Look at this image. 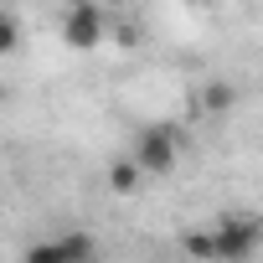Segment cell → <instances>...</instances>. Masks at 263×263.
<instances>
[{"instance_id":"cell-1","label":"cell","mask_w":263,"mask_h":263,"mask_svg":"<svg viewBox=\"0 0 263 263\" xmlns=\"http://www.w3.org/2000/svg\"><path fill=\"white\" fill-rule=\"evenodd\" d=\"M217 258L222 263H242L258 242H263V217H242V212H227L217 227Z\"/></svg>"},{"instance_id":"cell-2","label":"cell","mask_w":263,"mask_h":263,"mask_svg":"<svg viewBox=\"0 0 263 263\" xmlns=\"http://www.w3.org/2000/svg\"><path fill=\"white\" fill-rule=\"evenodd\" d=\"M26 263H98V242H93V232H62V237L31 242Z\"/></svg>"},{"instance_id":"cell-3","label":"cell","mask_w":263,"mask_h":263,"mask_svg":"<svg viewBox=\"0 0 263 263\" xmlns=\"http://www.w3.org/2000/svg\"><path fill=\"white\" fill-rule=\"evenodd\" d=\"M103 31H108V21H103V11L93 6V0H78V6H67V16H62V42H67V47L93 52V47L103 42Z\"/></svg>"},{"instance_id":"cell-4","label":"cell","mask_w":263,"mask_h":263,"mask_svg":"<svg viewBox=\"0 0 263 263\" xmlns=\"http://www.w3.org/2000/svg\"><path fill=\"white\" fill-rule=\"evenodd\" d=\"M135 160H140L145 176H165V171L176 165V135H171V129H160V124L140 129V140H135Z\"/></svg>"},{"instance_id":"cell-5","label":"cell","mask_w":263,"mask_h":263,"mask_svg":"<svg viewBox=\"0 0 263 263\" xmlns=\"http://www.w3.org/2000/svg\"><path fill=\"white\" fill-rule=\"evenodd\" d=\"M140 176H145V171H140V160H135V155L108 165V186H114L119 196H129V191H135V186H140Z\"/></svg>"},{"instance_id":"cell-6","label":"cell","mask_w":263,"mask_h":263,"mask_svg":"<svg viewBox=\"0 0 263 263\" xmlns=\"http://www.w3.org/2000/svg\"><path fill=\"white\" fill-rule=\"evenodd\" d=\"M232 103H237V88H232V83H212V88L201 93V108H206V114H227Z\"/></svg>"},{"instance_id":"cell-7","label":"cell","mask_w":263,"mask_h":263,"mask_svg":"<svg viewBox=\"0 0 263 263\" xmlns=\"http://www.w3.org/2000/svg\"><path fill=\"white\" fill-rule=\"evenodd\" d=\"M181 248H186L191 258H217V232H201V227H196V232L181 237Z\"/></svg>"},{"instance_id":"cell-8","label":"cell","mask_w":263,"mask_h":263,"mask_svg":"<svg viewBox=\"0 0 263 263\" xmlns=\"http://www.w3.org/2000/svg\"><path fill=\"white\" fill-rule=\"evenodd\" d=\"M21 47V26H16V16H0V57H11Z\"/></svg>"},{"instance_id":"cell-9","label":"cell","mask_w":263,"mask_h":263,"mask_svg":"<svg viewBox=\"0 0 263 263\" xmlns=\"http://www.w3.org/2000/svg\"><path fill=\"white\" fill-rule=\"evenodd\" d=\"M0 103H6V88H0Z\"/></svg>"},{"instance_id":"cell-10","label":"cell","mask_w":263,"mask_h":263,"mask_svg":"<svg viewBox=\"0 0 263 263\" xmlns=\"http://www.w3.org/2000/svg\"><path fill=\"white\" fill-rule=\"evenodd\" d=\"M217 263H222V258H217Z\"/></svg>"}]
</instances>
